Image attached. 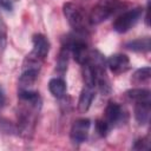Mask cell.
<instances>
[{"label":"cell","mask_w":151,"mask_h":151,"mask_svg":"<svg viewBox=\"0 0 151 151\" xmlns=\"http://www.w3.org/2000/svg\"><path fill=\"white\" fill-rule=\"evenodd\" d=\"M41 107V98L33 90H20L19 92V112L18 131L21 137L29 139L35 129L37 117Z\"/></svg>","instance_id":"6da1fadb"},{"label":"cell","mask_w":151,"mask_h":151,"mask_svg":"<svg viewBox=\"0 0 151 151\" xmlns=\"http://www.w3.org/2000/svg\"><path fill=\"white\" fill-rule=\"evenodd\" d=\"M129 50L131 51H136V52H149L150 47H151V42H150V38H140V39H136L132 41H129L125 45Z\"/></svg>","instance_id":"2e32d148"},{"label":"cell","mask_w":151,"mask_h":151,"mask_svg":"<svg viewBox=\"0 0 151 151\" xmlns=\"http://www.w3.org/2000/svg\"><path fill=\"white\" fill-rule=\"evenodd\" d=\"M48 51H50V41L47 40V38L42 34H34L33 35V48L31 52L35 54L37 57L45 60L48 54Z\"/></svg>","instance_id":"9c48e42d"},{"label":"cell","mask_w":151,"mask_h":151,"mask_svg":"<svg viewBox=\"0 0 151 151\" xmlns=\"http://www.w3.org/2000/svg\"><path fill=\"white\" fill-rule=\"evenodd\" d=\"M88 60L94 67V73H96V86H98L99 91L103 94H110L111 92V85L110 80L106 74V68H105V59L101 55L100 52L98 51H92L90 52Z\"/></svg>","instance_id":"3957f363"},{"label":"cell","mask_w":151,"mask_h":151,"mask_svg":"<svg viewBox=\"0 0 151 151\" xmlns=\"http://www.w3.org/2000/svg\"><path fill=\"white\" fill-rule=\"evenodd\" d=\"M7 44V26L0 14V53L5 50Z\"/></svg>","instance_id":"d6986e66"},{"label":"cell","mask_w":151,"mask_h":151,"mask_svg":"<svg viewBox=\"0 0 151 151\" xmlns=\"http://www.w3.org/2000/svg\"><path fill=\"white\" fill-rule=\"evenodd\" d=\"M81 72H83V79L86 86L93 87L96 86V73L94 67L91 64V61L87 59L84 64H81Z\"/></svg>","instance_id":"4fadbf2b"},{"label":"cell","mask_w":151,"mask_h":151,"mask_svg":"<svg viewBox=\"0 0 151 151\" xmlns=\"http://www.w3.org/2000/svg\"><path fill=\"white\" fill-rule=\"evenodd\" d=\"M151 77V68L150 67H142L137 70L132 76V83L133 84H143L149 81Z\"/></svg>","instance_id":"e0dca14e"},{"label":"cell","mask_w":151,"mask_h":151,"mask_svg":"<svg viewBox=\"0 0 151 151\" xmlns=\"http://www.w3.org/2000/svg\"><path fill=\"white\" fill-rule=\"evenodd\" d=\"M63 12L67 22L73 28L76 33L85 34L86 33V21L81 9L73 2H65L63 6Z\"/></svg>","instance_id":"277c9868"},{"label":"cell","mask_w":151,"mask_h":151,"mask_svg":"<svg viewBox=\"0 0 151 151\" xmlns=\"http://www.w3.org/2000/svg\"><path fill=\"white\" fill-rule=\"evenodd\" d=\"M118 5H119V0H99L97 5L92 8L88 15V21L92 25L101 24L109 17L112 15V13L118 7Z\"/></svg>","instance_id":"5b68a950"},{"label":"cell","mask_w":151,"mask_h":151,"mask_svg":"<svg viewBox=\"0 0 151 151\" xmlns=\"http://www.w3.org/2000/svg\"><path fill=\"white\" fill-rule=\"evenodd\" d=\"M48 90L53 97L60 99L66 93V83L61 78H53L48 83Z\"/></svg>","instance_id":"5bb4252c"},{"label":"cell","mask_w":151,"mask_h":151,"mask_svg":"<svg viewBox=\"0 0 151 151\" xmlns=\"http://www.w3.org/2000/svg\"><path fill=\"white\" fill-rule=\"evenodd\" d=\"M151 107L150 101H143V103H136L134 105V118L140 125H145L150 119Z\"/></svg>","instance_id":"7c38bea8"},{"label":"cell","mask_w":151,"mask_h":151,"mask_svg":"<svg viewBox=\"0 0 151 151\" xmlns=\"http://www.w3.org/2000/svg\"><path fill=\"white\" fill-rule=\"evenodd\" d=\"M149 147H150V144H149L147 137L138 139V140L136 142V144L133 145V149H134V150H149Z\"/></svg>","instance_id":"44dd1931"},{"label":"cell","mask_w":151,"mask_h":151,"mask_svg":"<svg viewBox=\"0 0 151 151\" xmlns=\"http://www.w3.org/2000/svg\"><path fill=\"white\" fill-rule=\"evenodd\" d=\"M126 97L134 103H143V101H150L151 93L146 88H132L126 92Z\"/></svg>","instance_id":"9a60e30c"},{"label":"cell","mask_w":151,"mask_h":151,"mask_svg":"<svg viewBox=\"0 0 151 151\" xmlns=\"http://www.w3.org/2000/svg\"><path fill=\"white\" fill-rule=\"evenodd\" d=\"M90 126H91V122L87 118H79L77 119L71 127L70 131V138L71 142L73 144H81L84 143L87 137H88V132H90Z\"/></svg>","instance_id":"52a82bcc"},{"label":"cell","mask_w":151,"mask_h":151,"mask_svg":"<svg viewBox=\"0 0 151 151\" xmlns=\"http://www.w3.org/2000/svg\"><path fill=\"white\" fill-rule=\"evenodd\" d=\"M44 61H45L44 59L37 57L32 52H29V54L26 55L22 63L21 74L19 78L20 90H32V86L35 84L39 77Z\"/></svg>","instance_id":"7a4b0ae2"},{"label":"cell","mask_w":151,"mask_h":151,"mask_svg":"<svg viewBox=\"0 0 151 151\" xmlns=\"http://www.w3.org/2000/svg\"><path fill=\"white\" fill-rule=\"evenodd\" d=\"M96 130H97V132H98L99 136L104 137V136L107 134V132L110 130V126L107 125V123L104 119H98L96 122Z\"/></svg>","instance_id":"ffe728a7"},{"label":"cell","mask_w":151,"mask_h":151,"mask_svg":"<svg viewBox=\"0 0 151 151\" xmlns=\"http://www.w3.org/2000/svg\"><path fill=\"white\" fill-rule=\"evenodd\" d=\"M13 1L15 0H0V6L7 11H11L13 8Z\"/></svg>","instance_id":"7402d4cb"},{"label":"cell","mask_w":151,"mask_h":151,"mask_svg":"<svg viewBox=\"0 0 151 151\" xmlns=\"http://www.w3.org/2000/svg\"><path fill=\"white\" fill-rule=\"evenodd\" d=\"M122 116H123V111H122V107H120L119 104L113 103V101L107 104V106L105 109V118H104V120L107 123L110 129L122 119Z\"/></svg>","instance_id":"30bf717a"},{"label":"cell","mask_w":151,"mask_h":151,"mask_svg":"<svg viewBox=\"0 0 151 151\" xmlns=\"http://www.w3.org/2000/svg\"><path fill=\"white\" fill-rule=\"evenodd\" d=\"M68 54H70V50L67 46L63 45V48L60 51V54H59V59H58V65H57V68L60 73H64L67 68V63H68Z\"/></svg>","instance_id":"ac0fdd59"},{"label":"cell","mask_w":151,"mask_h":151,"mask_svg":"<svg viewBox=\"0 0 151 151\" xmlns=\"http://www.w3.org/2000/svg\"><path fill=\"white\" fill-rule=\"evenodd\" d=\"M110 71L114 74H120V73H124L129 70L130 67V59L127 55L125 54H122V53H117V54H113L111 55L107 61H106Z\"/></svg>","instance_id":"ba28073f"},{"label":"cell","mask_w":151,"mask_h":151,"mask_svg":"<svg viewBox=\"0 0 151 151\" xmlns=\"http://www.w3.org/2000/svg\"><path fill=\"white\" fill-rule=\"evenodd\" d=\"M94 99V88L93 87H90V86H86L81 90L80 92V97H79V100H78V110L80 113H85L88 111L92 101Z\"/></svg>","instance_id":"8fae6325"},{"label":"cell","mask_w":151,"mask_h":151,"mask_svg":"<svg viewBox=\"0 0 151 151\" xmlns=\"http://www.w3.org/2000/svg\"><path fill=\"white\" fill-rule=\"evenodd\" d=\"M5 93H4V91H2V88L0 87V110L4 107V105H5Z\"/></svg>","instance_id":"603a6c76"},{"label":"cell","mask_w":151,"mask_h":151,"mask_svg":"<svg viewBox=\"0 0 151 151\" xmlns=\"http://www.w3.org/2000/svg\"><path fill=\"white\" fill-rule=\"evenodd\" d=\"M143 14V9L137 7L130 11L124 12L123 14H120L119 17H117V19L113 22V29L118 33H125L127 32L130 28H132L138 20L140 19Z\"/></svg>","instance_id":"8992f818"}]
</instances>
